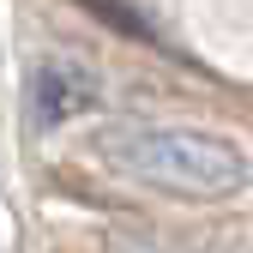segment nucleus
Wrapping results in <instances>:
<instances>
[{"mask_svg": "<svg viewBox=\"0 0 253 253\" xmlns=\"http://www.w3.org/2000/svg\"><path fill=\"white\" fill-rule=\"evenodd\" d=\"M103 103V79L90 60L79 54H48L30 67V126H42V133H54V126H73L79 115H90Z\"/></svg>", "mask_w": 253, "mask_h": 253, "instance_id": "2", "label": "nucleus"}, {"mask_svg": "<svg viewBox=\"0 0 253 253\" xmlns=\"http://www.w3.org/2000/svg\"><path fill=\"white\" fill-rule=\"evenodd\" d=\"M97 163H109L121 181L151 187V193H169V199H193V205H217V199H235L241 187L253 181L247 157L205 133V126H157V121H109L97 126Z\"/></svg>", "mask_w": 253, "mask_h": 253, "instance_id": "1", "label": "nucleus"}, {"mask_svg": "<svg viewBox=\"0 0 253 253\" xmlns=\"http://www.w3.org/2000/svg\"><path fill=\"white\" fill-rule=\"evenodd\" d=\"M79 6H84V12H97L103 24H121L126 37H133V42H157V30H151V24H145L139 12H126V6H115V0H79Z\"/></svg>", "mask_w": 253, "mask_h": 253, "instance_id": "3", "label": "nucleus"}]
</instances>
